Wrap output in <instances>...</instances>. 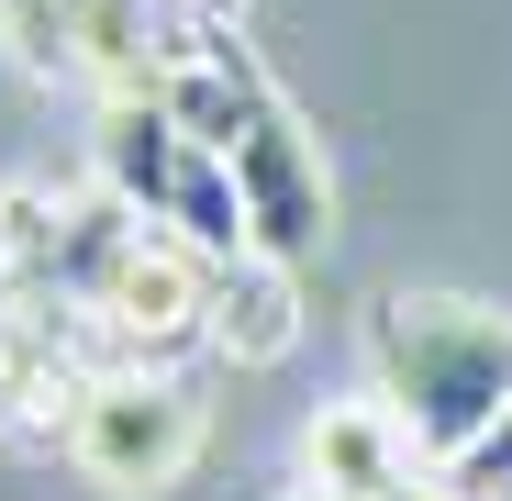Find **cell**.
<instances>
[{
    "label": "cell",
    "mask_w": 512,
    "mask_h": 501,
    "mask_svg": "<svg viewBox=\"0 0 512 501\" xmlns=\"http://www.w3.org/2000/svg\"><path fill=\"white\" fill-rule=\"evenodd\" d=\"M490 501H512V490H490Z\"/></svg>",
    "instance_id": "7c38bea8"
},
{
    "label": "cell",
    "mask_w": 512,
    "mask_h": 501,
    "mask_svg": "<svg viewBox=\"0 0 512 501\" xmlns=\"http://www.w3.org/2000/svg\"><path fill=\"white\" fill-rule=\"evenodd\" d=\"M290 501H323V490H290Z\"/></svg>",
    "instance_id": "8fae6325"
},
{
    "label": "cell",
    "mask_w": 512,
    "mask_h": 501,
    "mask_svg": "<svg viewBox=\"0 0 512 501\" xmlns=\"http://www.w3.org/2000/svg\"><path fill=\"white\" fill-rule=\"evenodd\" d=\"M167 12H212V0H167Z\"/></svg>",
    "instance_id": "30bf717a"
},
{
    "label": "cell",
    "mask_w": 512,
    "mask_h": 501,
    "mask_svg": "<svg viewBox=\"0 0 512 501\" xmlns=\"http://www.w3.org/2000/svg\"><path fill=\"white\" fill-rule=\"evenodd\" d=\"M67 457L90 490L112 501H156V490H179L190 457H201V390L179 368H112L78 390L67 412Z\"/></svg>",
    "instance_id": "5b68a950"
},
{
    "label": "cell",
    "mask_w": 512,
    "mask_h": 501,
    "mask_svg": "<svg viewBox=\"0 0 512 501\" xmlns=\"http://www.w3.org/2000/svg\"><path fill=\"white\" fill-rule=\"evenodd\" d=\"M457 479H468V490H512V412H501V424L457 457Z\"/></svg>",
    "instance_id": "ba28073f"
},
{
    "label": "cell",
    "mask_w": 512,
    "mask_h": 501,
    "mask_svg": "<svg viewBox=\"0 0 512 501\" xmlns=\"http://www.w3.org/2000/svg\"><path fill=\"white\" fill-rule=\"evenodd\" d=\"M212 279L223 268L201 257V245L134 223L112 257H101V279L78 290V323H90V346L112 368H167L179 346H212Z\"/></svg>",
    "instance_id": "277c9868"
},
{
    "label": "cell",
    "mask_w": 512,
    "mask_h": 501,
    "mask_svg": "<svg viewBox=\"0 0 512 501\" xmlns=\"http://www.w3.org/2000/svg\"><path fill=\"white\" fill-rule=\"evenodd\" d=\"M290 334H301V268H279V257H234V268L212 279V346H223L234 368L290 357Z\"/></svg>",
    "instance_id": "52a82bcc"
},
{
    "label": "cell",
    "mask_w": 512,
    "mask_h": 501,
    "mask_svg": "<svg viewBox=\"0 0 512 501\" xmlns=\"http://www.w3.org/2000/svg\"><path fill=\"white\" fill-rule=\"evenodd\" d=\"M401 501H490V490H468V479H457V468H423V479H412V490H401Z\"/></svg>",
    "instance_id": "9c48e42d"
},
{
    "label": "cell",
    "mask_w": 512,
    "mask_h": 501,
    "mask_svg": "<svg viewBox=\"0 0 512 501\" xmlns=\"http://www.w3.org/2000/svg\"><path fill=\"white\" fill-rule=\"evenodd\" d=\"M301 468H312L323 501H401V490L423 479V446H412V424H401L379 390H357V401H323V412H312Z\"/></svg>",
    "instance_id": "8992f818"
},
{
    "label": "cell",
    "mask_w": 512,
    "mask_h": 501,
    "mask_svg": "<svg viewBox=\"0 0 512 501\" xmlns=\"http://www.w3.org/2000/svg\"><path fill=\"white\" fill-rule=\"evenodd\" d=\"M90 167H101V190L134 212V223H156V234H179V245H201L212 268H234V257H256V223H245V190H234V167L167 112L156 90H123V101H101V134H90Z\"/></svg>",
    "instance_id": "3957f363"
},
{
    "label": "cell",
    "mask_w": 512,
    "mask_h": 501,
    "mask_svg": "<svg viewBox=\"0 0 512 501\" xmlns=\"http://www.w3.org/2000/svg\"><path fill=\"white\" fill-rule=\"evenodd\" d=\"M156 101L179 112V123H190L223 167H234L245 223H256V257L312 268L323 245H334V179H323V156H312L301 112L279 101V78L256 67V56H245L212 12H179V56H167Z\"/></svg>",
    "instance_id": "6da1fadb"
},
{
    "label": "cell",
    "mask_w": 512,
    "mask_h": 501,
    "mask_svg": "<svg viewBox=\"0 0 512 501\" xmlns=\"http://www.w3.org/2000/svg\"><path fill=\"white\" fill-rule=\"evenodd\" d=\"M368 390L412 424L423 468H457L512 412V312L457 290H390L368 312Z\"/></svg>",
    "instance_id": "7a4b0ae2"
}]
</instances>
